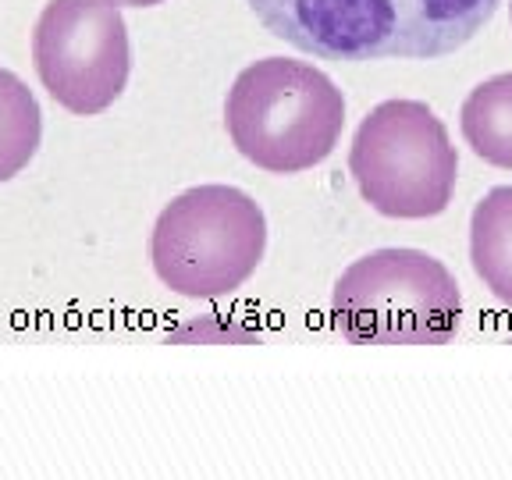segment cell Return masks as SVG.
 I'll return each mask as SVG.
<instances>
[{"label": "cell", "mask_w": 512, "mask_h": 480, "mask_svg": "<svg viewBox=\"0 0 512 480\" xmlns=\"http://www.w3.org/2000/svg\"><path fill=\"white\" fill-rule=\"evenodd\" d=\"M470 264L491 296L512 306V185H498L473 207Z\"/></svg>", "instance_id": "obj_7"}, {"label": "cell", "mask_w": 512, "mask_h": 480, "mask_svg": "<svg viewBox=\"0 0 512 480\" xmlns=\"http://www.w3.org/2000/svg\"><path fill=\"white\" fill-rule=\"evenodd\" d=\"M271 36L320 61H434L456 54L502 0H246Z\"/></svg>", "instance_id": "obj_1"}, {"label": "cell", "mask_w": 512, "mask_h": 480, "mask_svg": "<svg viewBox=\"0 0 512 480\" xmlns=\"http://www.w3.org/2000/svg\"><path fill=\"white\" fill-rule=\"evenodd\" d=\"M224 125L232 146L271 175H299L328 160L345 128V96L306 61L264 57L228 89Z\"/></svg>", "instance_id": "obj_2"}, {"label": "cell", "mask_w": 512, "mask_h": 480, "mask_svg": "<svg viewBox=\"0 0 512 480\" xmlns=\"http://www.w3.org/2000/svg\"><path fill=\"white\" fill-rule=\"evenodd\" d=\"M463 139L480 160L512 171V72L484 79L459 111Z\"/></svg>", "instance_id": "obj_8"}, {"label": "cell", "mask_w": 512, "mask_h": 480, "mask_svg": "<svg viewBox=\"0 0 512 480\" xmlns=\"http://www.w3.org/2000/svg\"><path fill=\"white\" fill-rule=\"evenodd\" d=\"M360 196L384 217L420 221L452 203L459 153L438 114L420 100H384L360 121L349 150Z\"/></svg>", "instance_id": "obj_5"}, {"label": "cell", "mask_w": 512, "mask_h": 480, "mask_svg": "<svg viewBox=\"0 0 512 480\" xmlns=\"http://www.w3.org/2000/svg\"><path fill=\"white\" fill-rule=\"evenodd\" d=\"M331 317L360 345H441L459 331L463 296L424 249H374L338 278Z\"/></svg>", "instance_id": "obj_4"}, {"label": "cell", "mask_w": 512, "mask_h": 480, "mask_svg": "<svg viewBox=\"0 0 512 480\" xmlns=\"http://www.w3.org/2000/svg\"><path fill=\"white\" fill-rule=\"evenodd\" d=\"M267 249V217L235 185H196L160 210L150 239L153 271L171 292L221 299L242 288Z\"/></svg>", "instance_id": "obj_3"}, {"label": "cell", "mask_w": 512, "mask_h": 480, "mask_svg": "<svg viewBox=\"0 0 512 480\" xmlns=\"http://www.w3.org/2000/svg\"><path fill=\"white\" fill-rule=\"evenodd\" d=\"M118 8H153V4H164V0H114Z\"/></svg>", "instance_id": "obj_10"}, {"label": "cell", "mask_w": 512, "mask_h": 480, "mask_svg": "<svg viewBox=\"0 0 512 480\" xmlns=\"http://www.w3.org/2000/svg\"><path fill=\"white\" fill-rule=\"evenodd\" d=\"M32 64L64 111H107L132 72L121 8L114 0H50L32 32Z\"/></svg>", "instance_id": "obj_6"}, {"label": "cell", "mask_w": 512, "mask_h": 480, "mask_svg": "<svg viewBox=\"0 0 512 480\" xmlns=\"http://www.w3.org/2000/svg\"><path fill=\"white\" fill-rule=\"evenodd\" d=\"M43 114L36 96L8 68H0V182L15 178L40 150Z\"/></svg>", "instance_id": "obj_9"}]
</instances>
